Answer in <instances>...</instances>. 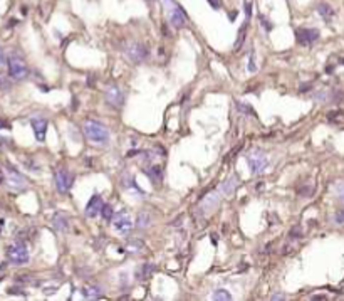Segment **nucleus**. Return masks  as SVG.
<instances>
[{"mask_svg":"<svg viewBox=\"0 0 344 301\" xmlns=\"http://www.w3.org/2000/svg\"><path fill=\"white\" fill-rule=\"evenodd\" d=\"M84 135L86 138H88L89 141H93V143H99V145H104L109 141V132L108 128L104 127V125L97 123V121L94 120H88L84 123Z\"/></svg>","mask_w":344,"mask_h":301,"instance_id":"nucleus-1","label":"nucleus"},{"mask_svg":"<svg viewBox=\"0 0 344 301\" xmlns=\"http://www.w3.org/2000/svg\"><path fill=\"white\" fill-rule=\"evenodd\" d=\"M7 66H9V74H10L12 79L22 81V79L27 78L29 67H27L26 61L20 58V56L15 54V52H12L9 58H7Z\"/></svg>","mask_w":344,"mask_h":301,"instance_id":"nucleus-2","label":"nucleus"},{"mask_svg":"<svg viewBox=\"0 0 344 301\" xmlns=\"http://www.w3.org/2000/svg\"><path fill=\"white\" fill-rule=\"evenodd\" d=\"M168 5V20H170V26L175 29H183L187 26V15L183 12L182 5H178L177 2H171V0H165Z\"/></svg>","mask_w":344,"mask_h":301,"instance_id":"nucleus-3","label":"nucleus"},{"mask_svg":"<svg viewBox=\"0 0 344 301\" xmlns=\"http://www.w3.org/2000/svg\"><path fill=\"white\" fill-rule=\"evenodd\" d=\"M247 164H249V168H250L252 173H260L267 168L269 158H267V155H265L264 150L253 148L252 152L247 155Z\"/></svg>","mask_w":344,"mask_h":301,"instance_id":"nucleus-4","label":"nucleus"},{"mask_svg":"<svg viewBox=\"0 0 344 301\" xmlns=\"http://www.w3.org/2000/svg\"><path fill=\"white\" fill-rule=\"evenodd\" d=\"M5 184L9 185V189L15 190V192H22V190L27 189V180L24 178L22 173L14 168V167H7Z\"/></svg>","mask_w":344,"mask_h":301,"instance_id":"nucleus-5","label":"nucleus"},{"mask_svg":"<svg viewBox=\"0 0 344 301\" xmlns=\"http://www.w3.org/2000/svg\"><path fill=\"white\" fill-rule=\"evenodd\" d=\"M7 256H9V261L14 264H26L29 261V249L24 242H14L7 249Z\"/></svg>","mask_w":344,"mask_h":301,"instance_id":"nucleus-6","label":"nucleus"},{"mask_svg":"<svg viewBox=\"0 0 344 301\" xmlns=\"http://www.w3.org/2000/svg\"><path fill=\"white\" fill-rule=\"evenodd\" d=\"M126 58H128L131 63L134 64H140L143 63L146 58H148V47L145 46V44H140V42H133L129 44L128 47H126Z\"/></svg>","mask_w":344,"mask_h":301,"instance_id":"nucleus-7","label":"nucleus"},{"mask_svg":"<svg viewBox=\"0 0 344 301\" xmlns=\"http://www.w3.org/2000/svg\"><path fill=\"white\" fill-rule=\"evenodd\" d=\"M72 182H74V177L67 168H59L56 172V187L59 194H67L72 187Z\"/></svg>","mask_w":344,"mask_h":301,"instance_id":"nucleus-8","label":"nucleus"},{"mask_svg":"<svg viewBox=\"0 0 344 301\" xmlns=\"http://www.w3.org/2000/svg\"><path fill=\"white\" fill-rule=\"evenodd\" d=\"M104 98H106V101H108V103L114 108H120V106H123V103H125L123 91L120 89V86H116V84H111V86L106 88Z\"/></svg>","mask_w":344,"mask_h":301,"instance_id":"nucleus-9","label":"nucleus"},{"mask_svg":"<svg viewBox=\"0 0 344 301\" xmlns=\"http://www.w3.org/2000/svg\"><path fill=\"white\" fill-rule=\"evenodd\" d=\"M114 231L120 234H128L131 229H133V221H131L129 214L126 212V210H121L120 214H118L116 221H114Z\"/></svg>","mask_w":344,"mask_h":301,"instance_id":"nucleus-10","label":"nucleus"},{"mask_svg":"<svg viewBox=\"0 0 344 301\" xmlns=\"http://www.w3.org/2000/svg\"><path fill=\"white\" fill-rule=\"evenodd\" d=\"M296 37L297 42L301 46H311L313 42H316L319 39V31L317 29H296Z\"/></svg>","mask_w":344,"mask_h":301,"instance_id":"nucleus-11","label":"nucleus"},{"mask_svg":"<svg viewBox=\"0 0 344 301\" xmlns=\"http://www.w3.org/2000/svg\"><path fill=\"white\" fill-rule=\"evenodd\" d=\"M102 199L99 197V195H93L91 199H89V202H88V205H86V215L88 217H96V215H99L101 214V210H102Z\"/></svg>","mask_w":344,"mask_h":301,"instance_id":"nucleus-12","label":"nucleus"},{"mask_svg":"<svg viewBox=\"0 0 344 301\" xmlns=\"http://www.w3.org/2000/svg\"><path fill=\"white\" fill-rule=\"evenodd\" d=\"M32 130H34V135L39 141L46 140V132H47V120L46 118H34L31 121Z\"/></svg>","mask_w":344,"mask_h":301,"instance_id":"nucleus-13","label":"nucleus"},{"mask_svg":"<svg viewBox=\"0 0 344 301\" xmlns=\"http://www.w3.org/2000/svg\"><path fill=\"white\" fill-rule=\"evenodd\" d=\"M237 187H239V178H237L235 175H230V177H228L227 180L222 184L220 190H222L223 195H232L237 190Z\"/></svg>","mask_w":344,"mask_h":301,"instance_id":"nucleus-14","label":"nucleus"},{"mask_svg":"<svg viewBox=\"0 0 344 301\" xmlns=\"http://www.w3.org/2000/svg\"><path fill=\"white\" fill-rule=\"evenodd\" d=\"M52 226H54L56 231H59V233H64V231L69 229V221H67V217H65L64 214L57 212L54 217H52Z\"/></svg>","mask_w":344,"mask_h":301,"instance_id":"nucleus-15","label":"nucleus"},{"mask_svg":"<svg viewBox=\"0 0 344 301\" xmlns=\"http://www.w3.org/2000/svg\"><path fill=\"white\" fill-rule=\"evenodd\" d=\"M81 291H83L84 298H88V300H96V298H99V296L102 295L101 288L97 286V284H88V286H84Z\"/></svg>","mask_w":344,"mask_h":301,"instance_id":"nucleus-16","label":"nucleus"},{"mask_svg":"<svg viewBox=\"0 0 344 301\" xmlns=\"http://www.w3.org/2000/svg\"><path fill=\"white\" fill-rule=\"evenodd\" d=\"M150 222H151V215L146 212V210H141V212L138 214L136 227L138 229H146V227L150 226Z\"/></svg>","mask_w":344,"mask_h":301,"instance_id":"nucleus-17","label":"nucleus"},{"mask_svg":"<svg viewBox=\"0 0 344 301\" xmlns=\"http://www.w3.org/2000/svg\"><path fill=\"white\" fill-rule=\"evenodd\" d=\"M317 14L321 15V17H324L326 20H331V17L334 15V10L331 9V5H327V3H319Z\"/></svg>","mask_w":344,"mask_h":301,"instance_id":"nucleus-18","label":"nucleus"},{"mask_svg":"<svg viewBox=\"0 0 344 301\" xmlns=\"http://www.w3.org/2000/svg\"><path fill=\"white\" fill-rule=\"evenodd\" d=\"M212 300H215V301H227V300H232V295L227 290H217V291L212 293Z\"/></svg>","mask_w":344,"mask_h":301,"instance_id":"nucleus-19","label":"nucleus"},{"mask_svg":"<svg viewBox=\"0 0 344 301\" xmlns=\"http://www.w3.org/2000/svg\"><path fill=\"white\" fill-rule=\"evenodd\" d=\"M128 251L129 253H141L143 251V242L140 241V239H133V241L128 242Z\"/></svg>","mask_w":344,"mask_h":301,"instance_id":"nucleus-20","label":"nucleus"},{"mask_svg":"<svg viewBox=\"0 0 344 301\" xmlns=\"http://www.w3.org/2000/svg\"><path fill=\"white\" fill-rule=\"evenodd\" d=\"M153 271H155V266H153V264H143V266H141V272H138V278L146 279Z\"/></svg>","mask_w":344,"mask_h":301,"instance_id":"nucleus-21","label":"nucleus"},{"mask_svg":"<svg viewBox=\"0 0 344 301\" xmlns=\"http://www.w3.org/2000/svg\"><path fill=\"white\" fill-rule=\"evenodd\" d=\"M245 34H247V24H244L242 26V31L239 32V39L235 40V51H239L240 47H242V44H244V40H245Z\"/></svg>","mask_w":344,"mask_h":301,"instance_id":"nucleus-22","label":"nucleus"},{"mask_svg":"<svg viewBox=\"0 0 344 301\" xmlns=\"http://www.w3.org/2000/svg\"><path fill=\"white\" fill-rule=\"evenodd\" d=\"M101 215H102V219H104V221H111V217H113V207L109 205V204H104V205H102Z\"/></svg>","mask_w":344,"mask_h":301,"instance_id":"nucleus-23","label":"nucleus"},{"mask_svg":"<svg viewBox=\"0 0 344 301\" xmlns=\"http://www.w3.org/2000/svg\"><path fill=\"white\" fill-rule=\"evenodd\" d=\"M237 109H239L240 113H244V115H253V116H255V111H253V109L245 103H239V101H237Z\"/></svg>","mask_w":344,"mask_h":301,"instance_id":"nucleus-24","label":"nucleus"},{"mask_svg":"<svg viewBox=\"0 0 344 301\" xmlns=\"http://www.w3.org/2000/svg\"><path fill=\"white\" fill-rule=\"evenodd\" d=\"M148 175H150L151 178H153L155 182H159V180H161V168H159L158 165L153 167L151 170H148Z\"/></svg>","mask_w":344,"mask_h":301,"instance_id":"nucleus-25","label":"nucleus"},{"mask_svg":"<svg viewBox=\"0 0 344 301\" xmlns=\"http://www.w3.org/2000/svg\"><path fill=\"white\" fill-rule=\"evenodd\" d=\"M249 72H255L257 71V66H255V52L250 54V59H249Z\"/></svg>","mask_w":344,"mask_h":301,"instance_id":"nucleus-26","label":"nucleus"},{"mask_svg":"<svg viewBox=\"0 0 344 301\" xmlns=\"http://www.w3.org/2000/svg\"><path fill=\"white\" fill-rule=\"evenodd\" d=\"M260 22H262V27H264V29L265 31H267V32H270V31H272V24H270V20H265V17H264V15H262V17H260Z\"/></svg>","mask_w":344,"mask_h":301,"instance_id":"nucleus-27","label":"nucleus"},{"mask_svg":"<svg viewBox=\"0 0 344 301\" xmlns=\"http://www.w3.org/2000/svg\"><path fill=\"white\" fill-rule=\"evenodd\" d=\"M7 64V58H5V52H3L2 46H0V67H3Z\"/></svg>","mask_w":344,"mask_h":301,"instance_id":"nucleus-28","label":"nucleus"},{"mask_svg":"<svg viewBox=\"0 0 344 301\" xmlns=\"http://www.w3.org/2000/svg\"><path fill=\"white\" fill-rule=\"evenodd\" d=\"M208 3H210L214 9H220V7H222V2H220V0H208Z\"/></svg>","mask_w":344,"mask_h":301,"instance_id":"nucleus-29","label":"nucleus"},{"mask_svg":"<svg viewBox=\"0 0 344 301\" xmlns=\"http://www.w3.org/2000/svg\"><path fill=\"white\" fill-rule=\"evenodd\" d=\"M336 222H344V210H339L338 214H336Z\"/></svg>","mask_w":344,"mask_h":301,"instance_id":"nucleus-30","label":"nucleus"},{"mask_svg":"<svg viewBox=\"0 0 344 301\" xmlns=\"http://www.w3.org/2000/svg\"><path fill=\"white\" fill-rule=\"evenodd\" d=\"M0 88H3V89H7V88H9V83H7V79L3 78L2 74H0Z\"/></svg>","mask_w":344,"mask_h":301,"instance_id":"nucleus-31","label":"nucleus"},{"mask_svg":"<svg viewBox=\"0 0 344 301\" xmlns=\"http://www.w3.org/2000/svg\"><path fill=\"white\" fill-rule=\"evenodd\" d=\"M299 235H301V229H299V227L290 231V237H299Z\"/></svg>","mask_w":344,"mask_h":301,"instance_id":"nucleus-32","label":"nucleus"},{"mask_svg":"<svg viewBox=\"0 0 344 301\" xmlns=\"http://www.w3.org/2000/svg\"><path fill=\"white\" fill-rule=\"evenodd\" d=\"M339 197H341V201L344 202V185L339 187Z\"/></svg>","mask_w":344,"mask_h":301,"instance_id":"nucleus-33","label":"nucleus"},{"mask_svg":"<svg viewBox=\"0 0 344 301\" xmlns=\"http://www.w3.org/2000/svg\"><path fill=\"white\" fill-rule=\"evenodd\" d=\"M272 300H285V296L284 295H274Z\"/></svg>","mask_w":344,"mask_h":301,"instance_id":"nucleus-34","label":"nucleus"},{"mask_svg":"<svg viewBox=\"0 0 344 301\" xmlns=\"http://www.w3.org/2000/svg\"><path fill=\"white\" fill-rule=\"evenodd\" d=\"M3 180H5V173H2V172H0V184H2Z\"/></svg>","mask_w":344,"mask_h":301,"instance_id":"nucleus-35","label":"nucleus"},{"mask_svg":"<svg viewBox=\"0 0 344 301\" xmlns=\"http://www.w3.org/2000/svg\"><path fill=\"white\" fill-rule=\"evenodd\" d=\"M217 239H219V237H217V234H212V242L217 244Z\"/></svg>","mask_w":344,"mask_h":301,"instance_id":"nucleus-36","label":"nucleus"}]
</instances>
